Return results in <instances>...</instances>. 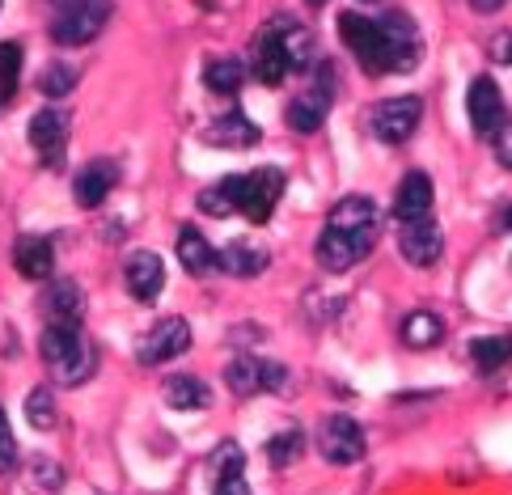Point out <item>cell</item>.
<instances>
[{
	"label": "cell",
	"mask_w": 512,
	"mask_h": 495,
	"mask_svg": "<svg viewBox=\"0 0 512 495\" xmlns=\"http://www.w3.org/2000/svg\"><path fill=\"white\" fill-rule=\"evenodd\" d=\"M381 237V212L369 195H347L331 208L318 237V263L322 271H352L373 254Z\"/></svg>",
	"instance_id": "1"
},
{
	"label": "cell",
	"mask_w": 512,
	"mask_h": 495,
	"mask_svg": "<svg viewBox=\"0 0 512 495\" xmlns=\"http://www.w3.org/2000/svg\"><path fill=\"white\" fill-rule=\"evenodd\" d=\"M39 352H43L47 373L60 385H81L98 369V352H94V343L85 339L81 322H47Z\"/></svg>",
	"instance_id": "2"
},
{
	"label": "cell",
	"mask_w": 512,
	"mask_h": 495,
	"mask_svg": "<svg viewBox=\"0 0 512 495\" xmlns=\"http://www.w3.org/2000/svg\"><path fill=\"white\" fill-rule=\"evenodd\" d=\"M339 34L369 77H386L390 72V43H386V30H381V17L339 13Z\"/></svg>",
	"instance_id": "3"
},
{
	"label": "cell",
	"mask_w": 512,
	"mask_h": 495,
	"mask_svg": "<svg viewBox=\"0 0 512 495\" xmlns=\"http://www.w3.org/2000/svg\"><path fill=\"white\" fill-rule=\"evenodd\" d=\"M111 0H68L60 17L51 22V39L60 47H89L111 22Z\"/></svg>",
	"instance_id": "4"
},
{
	"label": "cell",
	"mask_w": 512,
	"mask_h": 495,
	"mask_svg": "<svg viewBox=\"0 0 512 495\" xmlns=\"http://www.w3.org/2000/svg\"><path fill=\"white\" fill-rule=\"evenodd\" d=\"M335 102V68L331 64H318L314 77L305 81V94H297L288 102L284 119L292 132H318V127L326 123V110H331Z\"/></svg>",
	"instance_id": "5"
},
{
	"label": "cell",
	"mask_w": 512,
	"mask_h": 495,
	"mask_svg": "<svg viewBox=\"0 0 512 495\" xmlns=\"http://www.w3.org/2000/svg\"><path fill=\"white\" fill-rule=\"evenodd\" d=\"M250 72H254V81H263V85H284L288 72H297V60H292V47L284 39V26H280V17L276 22H267L259 34H254V47H250Z\"/></svg>",
	"instance_id": "6"
},
{
	"label": "cell",
	"mask_w": 512,
	"mask_h": 495,
	"mask_svg": "<svg viewBox=\"0 0 512 495\" xmlns=\"http://www.w3.org/2000/svg\"><path fill=\"white\" fill-rule=\"evenodd\" d=\"M419 119H424V102L415 94H402V98H386L369 110V132L381 144H407L415 136Z\"/></svg>",
	"instance_id": "7"
},
{
	"label": "cell",
	"mask_w": 512,
	"mask_h": 495,
	"mask_svg": "<svg viewBox=\"0 0 512 495\" xmlns=\"http://www.w3.org/2000/svg\"><path fill=\"white\" fill-rule=\"evenodd\" d=\"M284 199V170L276 165H259V170L242 174V216L250 225H267L271 212Z\"/></svg>",
	"instance_id": "8"
},
{
	"label": "cell",
	"mask_w": 512,
	"mask_h": 495,
	"mask_svg": "<svg viewBox=\"0 0 512 495\" xmlns=\"http://www.w3.org/2000/svg\"><path fill=\"white\" fill-rule=\"evenodd\" d=\"M318 453L331 466H356L364 457V428L347 415H326L318 428Z\"/></svg>",
	"instance_id": "9"
},
{
	"label": "cell",
	"mask_w": 512,
	"mask_h": 495,
	"mask_svg": "<svg viewBox=\"0 0 512 495\" xmlns=\"http://www.w3.org/2000/svg\"><path fill=\"white\" fill-rule=\"evenodd\" d=\"M445 250V237H441V225L432 216H419V220H398V254L407 259L411 267L428 271L436 267Z\"/></svg>",
	"instance_id": "10"
},
{
	"label": "cell",
	"mask_w": 512,
	"mask_h": 495,
	"mask_svg": "<svg viewBox=\"0 0 512 495\" xmlns=\"http://www.w3.org/2000/svg\"><path fill=\"white\" fill-rule=\"evenodd\" d=\"M284 364L276 360H259V356H237L229 369H225V385L237 394V398H254L263 390H284Z\"/></svg>",
	"instance_id": "11"
},
{
	"label": "cell",
	"mask_w": 512,
	"mask_h": 495,
	"mask_svg": "<svg viewBox=\"0 0 512 495\" xmlns=\"http://www.w3.org/2000/svg\"><path fill=\"white\" fill-rule=\"evenodd\" d=\"M191 347V326L187 318H161L157 326H149V335L136 343V360L140 364H166L174 356H182Z\"/></svg>",
	"instance_id": "12"
},
{
	"label": "cell",
	"mask_w": 512,
	"mask_h": 495,
	"mask_svg": "<svg viewBox=\"0 0 512 495\" xmlns=\"http://www.w3.org/2000/svg\"><path fill=\"white\" fill-rule=\"evenodd\" d=\"M26 140H30L34 157H39L43 165H60L64 149H68V115L56 110V106L39 110V115L30 119V127H26Z\"/></svg>",
	"instance_id": "13"
},
{
	"label": "cell",
	"mask_w": 512,
	"mask_h": 495,
	"mask_svg": "<svg viewBox=\"0 0 512 495\" xmlns=\"http://www.w3.org/2000/svg\"><path fill=\"white\" fill-rule=\"evenodd\" d=\"M466 115H470V127L474 136H496V127L504 123V94L500 85L491 77H474L470 89H466Z\"/></svg>",
	"instance_id": "14"
},
{
	"label": "cell",
	"mask_w": 512,
	"mask_h": 495,
	"mask_svg": "<svg viewBox=\"0 0 512 495\" xmlns=\"http://www.w3.org/2000/svg\"><path fill=\"white\" fill-rule=\"evenodd\" d=\"M381 30H386L390 43V72H411L424 55V39H419V26L407 13H386L381 17Z\"/></svg>",
	"instance_id": "15"
},
{
	"label": "cell",
	"mask_w": 512,
	"mask_h": 495,
	"mask_svg": "<svg viewBox=\"0 0 512 495\" xmlns=\"http://www.w3.org/2000/svg\"><path fill=\"white\" fill-rule=\"evenodd\" d=\"M123 284L132 292V301L153 305L161 297V284H166V263H161L153 250H136L123 267Z\"/></svg>",
	"instance_id": "16"
},
{
	"label": "cell",
	"mask_w": 512,
	"mask_h": 495,
	"mask_svg": "<svg viewBox=\"0 0 512 495\" xmlns=\"http://www.w3.org/2000/svg\"><path fill=\"white\" fill-rule=\"evenodd\" d=\"M13 267L22 280L43 284V280H51V271H56V250H51L47 237L26 233V237H17V246H13Z\"/></svg>",
	"instance_id": "17"
},
{
	"label": "cell",
	"mask_w": 512,
	"mask_h": 495,
	"mask_svg": "<svg viewBox=\"0 0 512 495\" xmlns=\"http://www.w3.org/2000/svg\"><path fill=\"white\" fill-rule=\"evenodd\" d=\"M199 140L212 144V149H254V144H259V127H254L242 110H229V115L212 119L204 132H199Z\"/></svg>",
	"instance_id": "18"
},
{
	"label": "cell",
	"mask_w": 512,
	"mask_h": 495,
	"mask_svg": "<svg viewBox=\"0 0 512 495\" xmlns=\"http://www.w3.org/2000/svg\"><path fill=\"white\" fill-rule=\"evenodd\" d=\"M115 182H119V165L102 157V161H89L85 170L72 178V195H77L81 208H102L106 195L115 191Z\"/></svg>",
	"instance_id": "19"
},
{
	"label": "cell",
	"mask_w": 512,
	"mask_h": 495,
	"mask_svg": "<svg viewBox=\"0 0 512 495\" xmlns=\"http://www.w3.org/2000/svg\"><path fill=\"white\" fill-rule=\"evenodd\" d=\"M178 263L187 275H195V280H208L212 271H221V250L199 229H182L178 233Z\"/></svg>",
	"instance_id": "20"
},
{
	"label": "cell",
	"mask_w": 512,
	"mask_h": 495,
	"mask_svg": "<svg viewBox=\"0 0 512 495\" xmlns=\"http://www.w3.org/2000/svg\"><path fill=\"white\" fill-rule=\"evenodd\" d=\"M212 495H250L246 483V457L237 445H221L212 453Z\"/></svg>",
	"instance_id": "21"
},
{
	"label": "cell",
	"mask_w": 512,
	"mask_h": 495,
	"mask_svg": "<svg viewBox=\"0 0 512 495\" xmlns=\"http://www.w3.org/2000/svg\"><path fill=\"white\" fill-rule=\"evenodd\" d=\"M271 267V250L263 242H250V237H237L221 250V271L237 275V280H250V275H259Z\"/></svg>",
	"instance_id": "22"
},
{
	"label": "cell",
	"mask_w": 512,
	"mask_h": 495,
	"mask_svg": "<svg viewBox=\"0 0 512 495\" xmlns=\"http://www.w3.org/2000/svg\"><path fill=\"white\" fill-rule=\"evenodd\" d=\"M432 178L424 170H411L407 178L398 182V195H394V216L398 220H419L432 212Z\"/></svg>",
	"instance_id": "23"
},
{
	"label": "cell",
	"mask_w": 512,
	"mask_h": 495,
	"mask_svg": "<svg viewBox=\"0 0 512 495\" xmlns=\"http://www.w3.org/2000/svg\"><path fill=\"white\" fill-rule=\"evenodd\" d=\"M43 318L47 322H81L85 314V297H81V284L77 280H56L43 292Z\"/></svg>",
	"instance_id": "24"
},
{
	"label": "cell",
	"mask_w": 512,
	"mask_h": 495,
	"mask_svg": "<svg viewBox=\"0 0 512 495\" xmlns=\"http://www.w3.org/2000/svg\"><path fill=\"white\" fill-rule=\"evenodd\" d=\"M195 208L204 216H233V212H242V174H225L221 182H212L208 191H199Z\"/></svg>",
	"instance_id": "25"
},
{
	"label": "cell",
	"mask_w": 512,
	"mask_h": 495,
	"mask_svg": "<svg viewBox=\"0 0 512 495\" xmlns=\"http://www.w3.org/2000/svg\"><path fill=\"white\" fill-rule=\"evenodd\" d=\"M470 364H474V373H500L512 364V335H483V339H474L470 343Z\"/></svg>",
	"instance_id": "26"
},
{
	"label": "cell",
	"mask_w": 512,
	"mask_h": 495,
	"mask_svg": "<svg viewBox=\"0 0 512 495\" xmlns=\"http://www.w3.org/2000/svg\"><path fill=\"white\" fill-rule=\"evenodd\" d=\"M445 339V318L441 314H428V309H415V314L402 318V343L415 347V352H428Z\"/></svg>",
	"instance_id": "27"
},
{
	"label": "cell",
	"mask_w": 512,
	"mask_h": 495,
	"mask_svg": "<svg viewBox=\"0 0 512 495\" xmlns=\"http://www.w3.org/2000/svg\"><path fill=\"white\" fill-rule=\"evenodd\" d=\"M161 398H166V407L174 411H204L208 407V385L191 377V373H178L161 385Z\"/></svg>",
	"instance_id": "28"
},
{
	"label": "cell",
	"mask_w": 512,
	"mask_h": 495,
	"mask_svg": "<svg viewBox=\"0 0 512 495\" xmlns=\"http://www.w3.org/2000/svg\"><path fill=\"white\" fill-rule=\"evenodd\" d=\"M242 81H246V64L233 60V55H221V60H208L204 64V85L212 89V94L233 98L237 89H242Z\"/></svg>",
	"instance_id": "29"
},
{
	"label": "cell",
	"mask_w": 512,
	"mask_h": 495,
	"mask_svg": "<svg viewBox=\"0 0 512 495\" xmlns=\"http://www.w3.org/2000/svg\"><path fill=\"white\" fill-rule=\"evenodd\" d=\"M263 453H267V462L276 466V470H284V466H292L297 457L305 453V432L301 428H284V432H276L263 445Z\"/></svg>",
	"instance_id": "30"
},
{
	"label": "cell",
	"mask_w": 512,
	"mask_h": 495,
	"mask_svg": "<svg viewBox=\"0 0 512 495\" xmlns=\"http://www.w3.org/2000/svg\"><path fill=\"white\" fill-rule=\"evenodd\" d=\"M22 81V47L17 43H0V106H9Z\"/></svg>",
	"instance_id": "31"
},
{
	"label": "cell",
	"mask_w": 512,
	"mask_h": 495,
	"mask_svg": "<svg viewBox=\"0 0 512 495\" xmlns=\"http://www.w3.org/2000/svg\"><path fill=\"white\" fill-rule=\"evenodd\" d=\"M26 419H30V428H39V432H51L56 428V394L51 390H30L26 394Z\"/></svg>",
	"instance_id": "32"
},
{
	"label": "cell",
	"mask_w": 512,
	"mask_h": 495,
	"mask_svg": "<svg viewBox=\"0 0 512 495\" xmlns=\"http://www.w3.org/2000/svg\"><path fill=\"white\" fill-rule=\"evenodd\" d=\"M72 85H77V68H68V64H47L43 77H39V89H43L47 98L72 94Z\"/></svg>",
	"instance_id": "33"
},
{
	"label": "cell",
	"mask_w": 512,
	"mask_h": 495,
	"mask_svg": "<svg viewBox=\"0 0 512 495\" xmlns=\"http://www.w3.org/2000/svg\"><path fill=\"white\" fill-rule=\"evenodd\" d=\"M60 479H64V474H60V466L51 462V457H34V462H30V487L34 491L51 495V491L60 487Z\"/></svg>",
	"instance_id": "34"
},
{
	"label": "cell",
	"mask_w": 512,
	"mask_h": 495,
	"mask_svg": "<svg viewBox=\"0 0 512 495\" xmlns=\"http://www.w3.org/2000/svg\"><path fill=\"white\" fill-rule=\"evenodd\" d=\"M17 470V436L9 428L5 411H0V474H13Z\"/></svg>",
	"instance_id": "35"
},
{
	"label": "cell",
	"mask_w": 512,
	"mask_h": 495,
	"mask_svg": "<svg viewBox=\"0 0 512 495\" xmlns=\"http://www.w3.org/2000/svg\"><path fill=\"white\" fill-rule=\"evenodd\" d=\"M491 144H496V161L504 165V170H512V119H504V123L496 127Z\"/></svg>",
	"instance_id": "36"
},
{
	"label": "cell",
	"mask_w": 512,
	"mask_h": 495,
	"mask_svg": "<svg viewBox=\"0 0 512 495\" xmlns=\"http://www.w3.org/2000/svg\"><path fill=\"white\" fill-rule=\"evenodd\" d=\"M491 60H496V64H512V34L508 30H500L496 34V39H491Z\"/></svg>",
	"instance_id": "37"
},
{
	"label": "cell",
	"mask_w": 512,
	"mask_h": 495,
	"mask_svg": "<svg viewBox=\"0 0 512 495\" xmlns=\"http://www.w3.org/2000/svg\"><path fill=\"white\" fill-rule=\"evenodd\" d=\"M508 5V0H470V9L474 13H500Z\"/></svg>",
	"instance_id": "38"
},
{
	"label": "cell",
	"mask_w": 512,
	"mask_h": 495,
	"mask_svg": "<svg viewBox=\"0 0 512 495\" xmlns=\"http://www.w3.org/2000/svg\"><path fill=\"white\" fill-rule=\"evenodd\" d=\"M496 229H500V233H508V229H512V204L496 212Z\"/></svg>",
	"instance_id": "39"
},
{
	"label": "cell",
	"mask_w": 512,
	"mask_h": 495,
	"mask_svg": "<svg viewBox=\"0 0 512 495\" xmlns=\"http://www.w3.org/2000/svg\"><path fill=\"white\" fill-rule=\"evenodd\" d=\"M305 5H326V0H305Z\"/></svg>",
	"instance_id": "40"
},
{
	"label": "cell",
	"mask_w": 512,
	"mask_h": 495,
	"mask_svg": "<svg viewBox=\"0 0 512 495\" xmlns=\"http://www.w3.org/2000/svg\"><path fill=\"white\" fill-rule=\"evenodd\" d=\"M56 5H68V0H56Z\"/></svg>",
	"instance_id": "41"
},
{
	"label": "cell",
	"mask_w": 512,
	"mask_h": 495,
	"mask_svg": "<svg viewBox=\"0 0 512 495\" xmlns=\"http://www.w3.org/2000/svg\"><path fill=\"white\" fill-rule=\"evenodd\" d=\"M508 267H512V259H508Z\"/></svg>",
	"instance_id": "42"
}]
</instances>
